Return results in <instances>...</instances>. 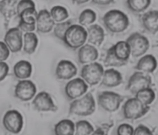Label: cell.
I'll return each instance as SVG.
<instances>
[{"mask_svg":"<svg viewBox=\"0 0 158 135\" xmlns=\"http://www.w3.org/2000/svg\"><path fill=\"white\" fill-rule=\"evenodd\" d=\"M105 28L112 33H121L127 30L129 26V17L118 10L106 12L102 17Z\"/></svg>","mask_w":158,"mask_h":135,"instance_id":"1","label":"cell"},{"mask_svg":"<svg viewBox=\"0 0 158 135\" xmlns=\"http://www.w3.org/2000/svg\"><path fill=\"white\" fill-rule=\"evenodd\" d=\"M87 41V32L83 26L72 25L65 32L63 41L69 48L77 50Z\"/></svg>","mask_w":158,"mask_h":135,"instance_id":"2","label":"cell"},{"mask_svg":"<svg viewBox=\"0 0 158 135\" xmlns=\"http://www.w3.org/2000/svg\"><path fill=\"white\" fill-rule=\"evenodd\" d=\"M96 110V101L92 94L88 93L84 96L75 99L69 105V113L77 116H90Z\"/></svg>","mask_w":158,"mask_h":135,"instance_id":"3","label":"cell"},{"mask_svg":"<svg viewBox=\"0 0 158 135\" xmlns=\"http://www.w3.org/2000/svg\"><path fill=\"white\" fill-rule=\"evenodd\" d=\"M150 111V106L138 100L136 97L129 98L124 103L123 106V117L129 120H137L144 117Z\"/></svg>","mask_w":158,"mask_h":135,"instance_id":"4","label":"cell"},{"mask_svg":"<svg viewBox=\"0 0 158 135\" xmlns=\"http://www.w3.org/2000/svg\"><path fill=\"white\" fill-rule=\"evenodd\" d=\"M130 50V55L135 58L141 57L146 53L150 47L148 38L139 32H134L126 40Z\"/></svg>","mask_w":158,"mask_h":135,"instance_id":"5","label":"cell"},{"mask_svg":"<svg viewBox=\"0 0 158 135\" xmlns=\"http://www.w3.org/2000/svg\"><path fill=\"white\" fill-rule=\"evenodd\" d=\"M124 96L113 91H102L98 95V105L108 112H114L118 110Z\"/></svg>","mask_w":158,"mask_h":135,"instance_id":"6","label":"cell"},{"mask_svg":"<svg viewBox=\"0 0 158 135\" xmlns=\"http://www.w3.org/2000/svg\"><path fill=\"white\" fill-rule=\"evenodd\" d=\"M103 73V66L99 63L94 62L84 65L81 69V76L86 84L92 86L100 83Z\"/></svg>","mask_w":158,"mask_h":135,"instance_id":"7","label":"cell"},{"mask_svg":"<svg viewBox=\"0 0 158 135\" xmlns=\"http://www.w3.org/2000/svg\"><path fill=\"white\" fill-rule=\"evenodd\" d=\"M152 85V79L150 74L136 71L129 77L127 90L134 96L139 90L150 88Z\"/></svg>","mask_w":158,"mask_h":135,"instance_id":"8","label":"cell"},{"mask_svg":"<svg viewBox=\"0 0 158 135\" xmlns=\"http://www.w3.org/2000/svg\"><path fill=\"white\" fill-rule=\"evenodd\" d=\"M3 125L8 132L18 134L24 126V119L21 113L16 110L8 111L3 117Z\"/></svg>","mask_w":158,"mask_h":135,"instance_id":"9","label":"cell"},{"mask_svg":"<svg viewBox=\"0 0 158 135\" xmlns=\"http://www.w3.org/2000/svg\"><path fill=\"white\" fill-rule=\"evenodd\" d=\"M88 84L81 78L71 80L66 84L64 93L69 100H75L80 98L87 92Z\"/></svg>","mask_w":158,"mask_h":135,"instance_id":"10","label":"cell"},{"mask_svg":"<svg viewBox=\"0 0 158 135\" xmlns=\"http://www.w3.org/2000/svg\"><path fill=\"white\" fill-rule=\"evenodd\" d=\"M36 95V86L29 80H19L15 88V96L22 101H28Z\"/></svg>","mask_w":158,"mask_h":135,"instance_id":"11","label":"cell"},{"mask_svg":"<svg viewBox=\"0 0 158 135\" xmlns=\"http://www.w3.org/2000/svg\"><path fill=\"white\" fill-rule=\"evenodd\" d=\"M4 43L10 51L19 52L22 50L23 34L18 27L10 29L4 36Z\"/></svg>","mask_w":158,"mask_h":135,"instance_id":"12","label":"cell"},{"mask_svg":"<svg viewBox=\"0 0 158 135\" xmlns=\"http://www.w3.org/2000/svg\"><path fill=\"white\" fill-rule=\"evenodd\" d=\"M32 106L39 112H57L58 106L54 104L50 94L42 91L35 95L32 101Z\"/></svg>","mask_w":158,"mask_h":135,"instance_id":"13","label":"cell"},{"mask_svg":"<svg viewBox=\"0 0 158 135\" xmlns=\"http://www.w3.org/2000/svg\"><path fill=\"white\" fill-rule=\"evenodd\" d=\"M38 12L36 11L35 8L28 9V10L23 11L22 13L19 14V28L21 31L27 32H33L35 30V21L37 17Z\"/></svg>","mask_w":158,"mask_h":135,"instance_id":"14","label":"cell"},{"mask_svg":"<svg viewBox=\"0 0 158 135\" xmlns=\"http://www.w3.org/2000/svg\"><path fill=\"white\" fill-rule=\"evenodd\" d=\"M77 68L69 60H60L55 69V75L58 80H69L77 74Z\"/></svg>","mask_w":158,"mask_h":135,"instance_id":"15","label":"cell"},{"mask_svg":"<svg viewBox=\"0 0 158 135\" xmlns=\"http://www.w3.org/2000/svg\"><path fill=\"white\" fill-rule=\"evenodd\" d=\"M55 22L52 20L48 10H42L37 14L35 21V29L39 33H49L53 30Z\"/></svg>","mask_w":158,"mask_h":135,"instance_id":"16","label":"cell"},{"mask_svg":"<svg viewBox=\"0 0 158 135\" xmlns=\"http://www.w3.org/2000/svg\"><path fill=\"white\" fill-rule=\"evenodd\" d=\"M99 56L98 50L90 44H85L79 48L78 61L81 64H88L94 63Z\"/></svg>","mask_w":158,"mask_h":135,"instance_id":"17","label":"cell"},{"mask_svg":"<svg viewBox=\"0 0 158 135\" xmlns=\"http://www.w3.org/2000/svg\"><path fill=\"white\" fill-rule=\"evenodd\" d=\"M123 83V76L120 72L114 68H108L104 71L101 84L107 88H114Z\"/></svg>","mask_w":158,"mask_h":135,"instance_id":"18","label":"cell"},{"mask_svg":"<svg viewBox=\"0 0 158 135\" xmlns=\"http://www.w3.org/2000/svg\"><path fill=\"white\" fill-rule=\"evenodd\" d=\"M142 26L149 33L156 35L158 31V11L150 10L141 16Z\"/></svg>","mask_w":158,"mask_h":135,"instance_id":"19","label":"cell"},{"mask_svg":"<svg viewBox=\"0 0 158 135\" xmlns=\"http://www.w3.org/2000/svg\"><path fill=\"white\" fill-rule=\"evenodd\" d=\"M157 66L156 59L152 54H147L143 56L139 59L138 63H136L135 68L136 70L139 72H142L145 74H152L156 70Z\"/></svg>","mask_w":158,"mask_h":135,"instance_id":"20","label":"cell"},{"mask_svg":"<svg viewBox=\"0 0 158 135\" xmlns=\"http://www.w3.org/2000/svg\"><path fill=\"white\" fill-rule=\"evenodd\" d=\"M87 41L90 44L100 47L105 39V32L103 28L99 25H91L86 30Z\"/></svg>","mask_w":158,"mask_h":135,"instance_id":"21","label":"cell"},{"mask_svg":"<svg viewBox=\"0 0 158 135\" xmlns=\"http://www.w3.org/2000/svg\"><path fill=\"white\" fill-rule=\"evenodd\" d=\"M111 49H112L115 58L118 61L121 62L124 65L128 63L129 57H130V50H129V47L126 41L118 42L116 44L111 47Z\"/></svg>","mask_w":158,"mask_h":135,"instance_id":"22","label":"cell"},{"mask_svg":"<svg viewBox=\"0 0 158 135\" xmlns=\"http://www.w3.org/2000/svg\"><path fill=\"white\" fill-rule=\"evenodd\" d=\"M17 3L18 1L15 0H5L0 2V13L4 17L6 26L10 19L17 15Z\"/></svg>","mask_w":158,"mask_h":135,"instance_id":"23","label":"cell"},{"mask_svg":"<svg viewBox=\"0 0 158 135\" xmlns=\"http://www.w3.org/2000/svg\"><path fill=\"white\" fill-rule=\"evenodd\" d=\"M32 73V65L26 60H20L17 62L14 66V74L15 77L20 80H27L31 77Z\"/></svg>","mask_w":158,"mask_h":135,"instance_id":"24","label":"cell"},{"mask_svg":"<svg viewBox=\"0 0 158 135\" xmlns=\"http://www.w3.org/2000/svg\"><path fill=\"white\" fill-rule=\"evenodd\" d=\"M38 46V37L34 32H27L23 36V51L27 54H32Z\"/></svg>","mask_w":158,"mask_h":135,"instance_id":"25","label":"cell"},{"mask_svg":"<svg viewBox=\"0 0 158 135\" xmlns=\"http://www.w3.org/2000/svg\"><path fill=\"white\" fill-rule=\"evenodd\" d=\"M55 135H74V123L69 119H63L54 126Z\"/></svg>","mask_w":158,"mask_h":135,"instance_id":"26","label":"cell"},{"mask_svg":"<svg viewBox=\"0 0 158 135\" xmlns=\"http://www.w3.org/2000/svg\"><path fill=\"white\" fill-rule=\"evenodd\" d=\"M135 97L140 100L143 104H145L146 106H150L155 100L156 94L152 87H150V88H145V89L139 90V92H137L135 95Z\"/></svg>","mask_w":158,"mask_h":135,"instance_id":"27","label":"cell"},{"mask_svg":"<svg viewBox=\"0 0 158 135\" xmlns=\"http://www.w3.org/2000/svg\"><path fill=\"white\" fill-rule=\"evenodd\" d=\"M127 6L132 12L136 14L141 13L145 11L152 3V1L150 0H128Z\"/></svg>","mask_w":158,"mask_h":135,"instance_id":"28","label":"cell"},{"mask_svg":"<svg viewBox=\"0 0 158 135\" xmlns=\"http://www.w3.org/2000/svg\"><path fill=\"white\" fill-rule=\"evenodd\" d=\"M49 13L52 17V20L56 23L64 22V21H65V19L69 18L68 10L61 5L52 7V10Z\"/></svg>","mask_w":158,"mask_h":135,"instance_id":"29","label":"cell"},{"mask_svg":"<svg viewBox=\"0 0 158 135\" xmlns=\"http://www.w3.org/2000/svg\"><path fill=\"white\" fill-rule=\"evenodd\" d=\"M97 19V14L95 11L90 9L83 10L79 16V23L80 26H91Z\"/></svg>","mask_w":158,"mask_h":135,"instance_id":"30","label":"cell"},{"mask_svg":"<svg viewBox=\"0 0 158 135\" xmlns=\"http://www.w3.org/2000/svg\"><path fill=\"white\" fill-rule=\"evenodd\" d=\"M93 131V126L85 120H81L74 124V135H90Z\"/></svg>","mask_w":158,"mask_h":135,"instance_id":"31","label":"cell"},{"mask_svg":"<svg viewBox=\"0 0 158 135\" xmlns=\"http://www.w3.org/2000/svg\"><path fill=\"white\" fill-rule=\"evenodd\" d=\"M73 25L72 20H65L64 22L57 23L53 27V34L54 35L58 38L59 40L63 41L64 35L65 32L67 31V30Z\"/></svg>","mask_w":158,"mask_h":135,"instance_id":"32","label":"cell"},{"mask_svg":"<svg viewBox=\"0 0 158 135\" xmlns=\"http://www.w3.org/2000/svg\"><path fill=\"white\" fill-rule=\"evenodd\" d=\"M103 63L106 67H122V66H124L123 63H122L121 62L118 61L115 58L111 47L107 49V51H106V57L104 58Z\"/></svg>","mask_w":158,"mask_h":135,"instance_id":"33","label":"cell"},{"mask_svg":"<svg viewBox=\"0 0 158 135\" xmlns=\"http://www.w3.org/2000/svg\"><path fill=\"white\" fill-rule=\"evenodd\" d=\"M32 8H35V3L32 1H31V0L19 1L17 3V15L20 14L23 11L28 10V9H32Z\"/></svg>","mask_w":158,"mask_h":135,"instance_id":"34","label":"cell"},{"mask_svg":"<svg viewBox=\"0 0 158 135\" xmlns=\"http://www.w3.org/2000/svg\"><path fill=\"white\" fill-rule=\"evenodd\" d=\"M114 125L113 122L111 123H104L99 126L96 130H94L90 135H108L110 129H112Z\"/></svg>","mask_w":158,"mask_h":135,"instance_id":"35","label":"cell"},{"mask_svg":"<svg viewBox=\"0 0 158 135\" xmlns=\"http://www.w3.org/2000/svg\"><path fill=\"white\" fill-rule=\"evenodd\" d=\"M133 133L134 128L128 123L120 124L117 129V135H133Z\"/></svg>","mask_w":158,"mask_h":135,"instance_id":"36","label":"cell"},{"mask_svg":"<svg viewBox=\"0 0 158 135\" xmlns=\"http://www.w3.org/2000/svg\"><path fill=\"white\" fill-rule=\"evenodd\" d=\"M133 135H153V133L148 127L140 124L134 129Z\"/></svg>","mask_w":158,"mask_h":135,"instance_id":"37","label":"cell"},{"mask_svg":"<svg viewBox=\"0 0 158 135\" xmlns=\"http://www.w3.org/2000/svg\"><path fill=\"white\" fill-rule=\"evenodd\" d=\"M10 55V51L7 47L5 43L0 42V62H4L7 60Z\"/></svg>","mask_w":158,"mask_h":135,"instance_id":"38","label":"cell"},{"mask_svg":"<svg viewBox=\"0 0 158 135\" xmlns=\"http://www.w3.org/2000/svg\"><path fill=\"white\" fill-rule=\"evenodd\" d=\"M9 65L5 62H0V81H3L9 74Z\"/></svg>","mask_w":158,"mask_h":135,"instance_id":"39","label":"cell"},{"mask_svg":"<svg viewBox=\"0 0 158 135\" xmlns=\"http://www.w3.org/2000/svg\"><path fill=\"white\" fill-rule=\"evenodd\" d=\"M113 2L112 0H92V3L97 5H108Z\"/></svg>","mask_w":158,"mask_h":135,"instance_id":"40","label":"cell"}]
</instances>
